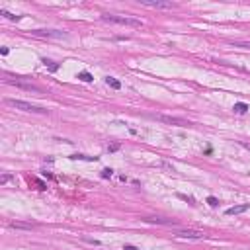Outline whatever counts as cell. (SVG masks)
I'll use <instances>...</instances> for the list:
<instances>
[{
	"instance_id": "1",
	"label": "cell",
	"mask_w": 250,
	"mask_h": 250,
	"mask_svg": "<svg viewBox=\"0 0 250 250\" xmlns=\"http://www.w3.org/2000/svg\"><path fill=\"white\" fill-rule=\"evenodd\" d=\"M102 20L108 24H117L125 28H143V22L133 16H115V14H102Z\"/></svg>"
},
{
	"instance_id": "2",
	"label": "cell",
	"mask_w": 250,
	"mask_h": 250,
	"mask_svg": "<svg viewBox=\"0 0 250 250\" xmlns=\"http://www.w3.org/2000/svg\"><path fill=\"white\" fill-rule=\"evenodd\" d=\"M6 104L10 108H16V110H22V111H31V113H47L45 108L41 106H35V104H29V102H24V100H14V98H8Z\"/></svg>"
},
{
	"instance_id": "3",
	"label": "cell",
	"mask_w": 250,
	"mask_h": 250,
	"mask_svg": "<svg viewBox=\"0 0 250 250\" xmlns=\"http://www.w3.org/2000/svg\"><path fill=\"white\" fill-rule=\"evenodd\" d=\"M174 237L188 238V240H201V238H205L207 235L203 231H195V229H176V231H174Z\"/></svg>"
},
{
	"instance_id": "4",
	"label": "cell",
	"mask_w": 250,
	"mask_h": 250,
	"mask_svg": "<svg viewBox=\"0 0 250 250\" xmlns=\"http://www.w3.org/2000/svg\"><path fill=\"white\" fill-rule=\"evenodd\" d=\"M6 82L12 84V86L22 88V90H28V92H37V94H41V88H39V86H35V84H31V82H25V80H22L20 76H16V80H12L10 76H6Z\"/></svg>"
},
{
	"instance_id": "5",
	"label": "cell",
	"mask_w": 250,
	"mask_h": 250,
	"mask_svg": "<svg viewBox=\"0 0 250 250\" xmlns=\"http://www.w3.org/2000/svg\"><path fill=\"white\" fill-rule=\"evenodd\" d=\"M143 6H148V8H162V10H172L176 8V4L170 2V0H139Z\"/></svg>"
},
{
	"instance_id": "6",
	"label": "cell",
	"mask_w": 250,
	"mask_h": 250,
	"mask_svg": "<svg viewBox=\"0 0 250 250\" xmlns=\"http://www.w3.org/2000/svg\"><path fill=\"white\" fill-rule=\"evenodd\" d=\"M31 33L39 37H53V39H65L67 37L65 31H59V29H33Z\"/></svg>"
},
{
	"instance_id": "7",
	"label": "cell",
	"mask_w": 250,
	"mask_h": 250,
	"mask_svg": "<svg viewBox=\"0 0 250 250\" xmlns=\"http://www.w3.org/2000/svg\"><path fill=\"white\" fill-rule=\"evenodd\" d=\"M155 117H156L158 121H162V123H168V125H190L186 119L174 117V115H162V113H158V115H155Z\"/></svg>"
},
{
	"instance_id": "8",
	"label": "cell",
	"mask_w": 250,
	"mask_h": 250,
	"mask_svg": "<svg viewBox=\"0 0 250 250\" xmlns=\"http://www.w3.org/2000/svg\"><path fill=\"white\" fill-rule=\"evenodd\" d=\"M248 209H250V203H242V205L229 207L225 213H227V215H240V213H244V211H248Z\"/></svg>"
},
{
	"instance_id": "9",
	"label": "cell",
	"mask_w": 250,
	"mask_h": 250,
	"mask_svg": "<svg viewBox=\"0 0 250 250\" xmlns=\"http://www.w3.org/2000/svg\"><path fill=\"white\" fill-rule=\"evenodd\" d=\"M145 221H147V223H156V225H172V227H174V221L164 219V217H147Z\"/></svg>"
},
{
	"instance_id": "10",
	"label": "cell",
	"mask_w": 250,
	"mask_h": 250,
	"mask_svg": "<svg viewBox=\"0 0 250 250\" xmlns=\"http://www.w3.org/2000/svg\"><path fill=\"white\" fill-rule=\"evenodd\" d=\"M10 229H24V231H29V229H33V223H22V221H12L8 225Z\"/></svg>"
},
{
	"instance_id": "11",
	"label": "cell",
	"mask_w": 250,
	"mask_h": 250,
	"mask_svg": "<svg viewBox=\"0 0 250 250\" xmlns=\"http://www.w3.org/2000/svg\"><path fill=\"white\" fill-rule=\"evenodd\" d=\"M106 84H108L110 88H113V90H119V88H121V82L115 80L113 76H108V78H106Z\"/></svg>"
},
{
	"instance_id": "12",
	"label": "cell",
	"mask_w": 250,
	"mask_h": 250,
	"mask_svg": "<svg viewBox=\"0 0 250 250\" xmlns=\"http://www.w3.org/2000/svg\"><path fill=\"white\" fill-rule=\"evenodd\" d=\"M233 110H235L237 113H246V111H248V106L244 104V102H237V104H235V108H233Z\"/></svg>"
},
{
	"instance_id": "13",
	"label": "cell",
	"mask_w": 250,
	"mask_h": 250,
	"mask_svg": "<svg viewBox=\"0 0 250 250\" xmlns=\"http://www.w3.org/2000/svg\"><path fill=\"white\" fill-rule=\"evenodd\" d=\"M78 78H80L82 82H92V80H94V78H92V74H90V72H86V71L78 72Z\"/></svg>"
},
{
	"instance_id": "14",
	"label": "cell",
	"mask_w": 250,
	"mask_h": 250,
	"mask_svg": "<svg viewBox=\"0 0 250 250\" xmlns=\"http://www.w3.org/2000/svg\"><path fill=\"white\" fill-rule=\"evenodd\" d=\"M0 14L6 16L8 20H20V18H22V16H16V14H12V12H8V10H4V8H0Z\"/></svg>"
},
{
	"instance_id": "15",
	"label": "cell",
	"mask_w": 250,
	"mask_h": 250,
	"mask_svg": "<svg viewBox=\"0 0 250 250\" xmlns=\"http://www.w3.org/2000/svg\"><path fill=\"white\" fill-rule=\"evenodd\" d=\"M43 65H45L47 68H49L51 72H55L57 68H59V65H55V63H53V61H49V59H43Z\"/></svg>"
},
{
	"instance_id": "16",
	"label": "cell",
	"mask_w": 250,
	"mask_h": 250,
	"mask_svg": "<svg viewBox=\"0 0 250 250\" xmlns=\"http://www.w3.org/2000/svg\"><path fill=\"white\" fill-rule=\"evenodd\" d=\"M233 47H242V49H250V41H233Z\"/></svg>"
},
{
	"instance_id": "17",
	"label": "cell",
	"mask_w": 250,
	"mask_h": 250,
	"mask_svg": "<svg viewBox=\"0 0 250 250\" xmlns=\"http://www.w3.org/2000/svg\"><path fill=\"white\" fill-rule=\"evenodd\" d=\"M71 158H72V160H94L92 156H84V155H72Z\"/></svg>"
},
{
	"instance_id": "18",
	"label": "cell",
	"mask_w": 250,
	"mask_h": 250,
	"mask_svg": "<svg viewBox=\"0 0 250 250\" xmlns=\"http://www.w3.org/2000/svg\"><path fill=\"white\" fill-rule=\"evenodd\" d=\"M207 203H209L211 207H217V205H219V199L213 198V195H209V198H207Z\"/></svg>"
},
{
	"instance_id": "19",
	"label": "cell",
	"mask_w": 250,
	"mask_h": 250,
	"mask_svg": "<svg viewBox=\"0 0 250 250\" xmlns=\"http://www.w3.org/2000/svg\"><path fill=\"white\" fill-rule=\"evenodd\" d=\"M10 180H14V176H12V174H4V176L0 178V184H8Z\"/></svg>"
},
{
	"instance_id": "20",
	"label": "cell",
	"mask_w": 250,
	"mask_h": 250,
	"mask_svg": "<svg viewBox=\"0 0 250 250\" xmlns=\"http://www.w3.org/2000/svg\"><path fill=\"white\" fill-rule=\"evenodd\" d=\"M111 174H113V170H111V168H104L102 170V178H111Z\"/></svg>"
},
{
	"instance_id": "21",
	"label": "cell",
	"mask_w": 250,
	"mask_h": 250,
	"mask_svg": "<svg viewBox=\"0 0 250 250\" xmlns=\"http://www.w3.org/2000/svg\"><path fill=\"white\" fill-rule=\"evenodd\" d=\"M82 240H86L90 244H94V246H100V240H96V238H88V237H82Z\"/></svg>"
},
{
	"instance_id": "22",
	"label": "cell",
	"mask_w": 250,
	"mask_h": 250,
	"mask_svg": "<svg viewBox=\"0 0 250 250\" xmlns=\"http://www.w3.org/2000/svg\"><path fill=\"white\" fill-rule=\"evenodd\" d=\"M178 198H180V199H184V201H188V203H195L194 198H188V195H184V194H178Z\"/></svg>"
},
{
	"instance_id": "23",
	"label": "cell",
	"mask_w": 250,
	"mask_h": 250,
	"mask_svg": "<svg viewBox=\"0 0 250 250\" xmlns=\"http://www.w3.org/2000/svg\"><path fill=\"white\" fill-rule=\"evenodd\" d=\"M108 151H110V152H115V151H119V145H117V143H113V145H110V147H108Z\"/></svg>"
},
{
	"instance_id": "24",
	"label": "cell",
	"mask_w": 250,
	"mask_h": 250,
	"mask_svg": "<svg viewBox=\"0 0 250 250\" xmlns=\"http://www.w3.org/2000/svg\"><path fill=\"white\" fill-rule=\"evenodd\" d=\"M35 184L39 186V190H47V186H45L43 182H41V180H35Z\"/></svg>"
},
{
	"instance_id": "25",
	"label": "cell",
	"mask_w": 250,
	"mask_h": 250,
	"mask_svg": "<svg viewBox=\"0 0 250 250\" xmlns=\"http://www.w3.org/2000/svg\"><path fill=\"white\" fill-rule=\"evenodd\" d=\"M123 250H139V248H135V246H131V244H125Z\"/></svg>"
}]
</instances>
